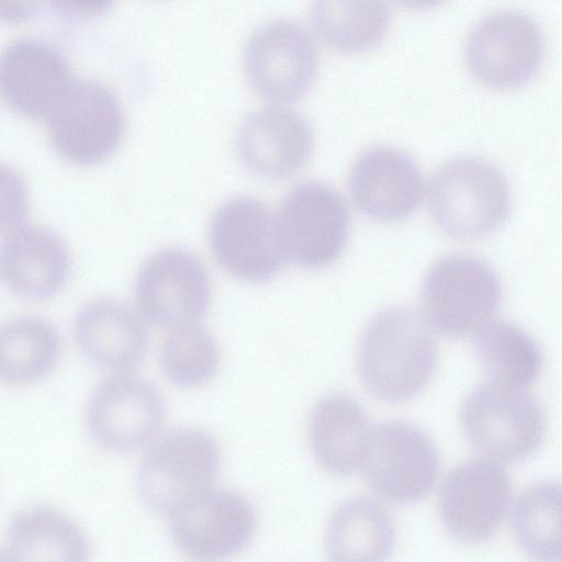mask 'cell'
<instances>
[{"instance_id":"7402d4cb","label":"cell","mask_w":562,"mask_h":562,"mask_svg":"<svg viewBox=\"0 0 562 562\" xmlns=\"http://www.w3.org/2000/svg\"><path fill=\"white\" fill-rule=\"evenodd\" d=\"M87 538L66 514L48 506L15 512L9 522L4 561H85Z\"/></svg>"},{"instance_id":"603a6c76","label":"cell","mask_w":562,"mask_h":562,"mask_svg":"<svg viewBox=\"0 0 562 562\" xmlns=\"http://www.w3.org/2000/svg\"><path fill=\"white\" fill-rule=\"evenodd\" d=\"M395 532L390 515L375 502L353 498L333 514L326 552L333 561H380L393 550Z\"/></svg>"},{"instance_id":"44dd1931","label":"cell","mask_w":562,"mask_h":562,"mask_svg":"<svg viewBox=\"0 0 562 562\" xmlns=\"http://www.w3.org/2000/svg\"><path fill=\"white\" fill-rule=\"evenodd\" d=\"M372 428L361 405L335 394L314 407L308 435L313 454L328 472L346 476L362 468Z\"/></svg>"},{"instance_id":"ba28073f","label":"cell","mask_w":562,"mask_h":562,"mask_svg":"<svg viewBox=\"0 0 562 562\" xmlns=\"http://www.w3.org/2000/svg\"><path fill=\"white\" fill-rule=\"evenodd\" d=\"M209 241L225 271L250 282L272 278L286 256L278 218L251 198L232 199L214 212Z\"/></svg>"},{"instance_id":"6da1fadb","label":"cell","mask_w":562,"mask_h":562,"mask_svg":"<svg viewBox=\"0 0 562 562\" xmlns=\"http://www.w3.org/2000/svg\"><path fill=\"white\" fill-rule=\"evenodd\" d=\"M437 362L435 340L419 315L393 307L367 325L357 351L360 381L374 397L402 403L429 382Z\"/></svg>"},{"instance_id":"d6986e66","label":"cell","mask_w":562,"mask_h":562,"mask_svg":"<svg viewBox=\"0 0 562 562\" xmlns=\"http://www.w3.org/2000/svg\"><path fill=\"white\" fill-rule=\"evenodd\" d=\"M3 234L0 270L9 289L36 301L57 294L70 272L69 251L60 236L34 225H21Z\"/></svg>"},{"instance_id":"4316f807","label":"cell","mask_w":562,"mask_h":562,"mask_svg":"<svg viewBox=\"0 0 562 562\" xmlns=\"http://www.w3.org/2000/svg\"><path fill=\"white\" fill-rule=\"evenodd\" d=\"M519 547L541 561H562V483L541 482L524 492L512 517Z\"/></svg>"},{"instance_id":"83f0119b","label":"cell","mask_w":562,"mask_h":562,"mask_svg":"<svg viewBox=\"0 0 562 562\" xmlns=\"http://www.w3.org/2000/svg\"><path fill=\"white\" fill-rule=\"evenodd\" d=\"M220 350L213 336L199 324L172 330L159 351V367L173 385L193 387L216 373Z\"/></svg>"},{"instance_id":"277c9868","label":"cell","mask_w":562,"mask_h":562,"mask_svg":"<svg viewBox=\"0 0 562 562\" xmlns=\"http://www.w3.org/2000/svg\"><path fill=\"white\" fill-rule=\"evenodd\" d=\"M501 295L499 280L485 261L469 255L445 256L425 278L424 318L442 336L473 335L493 319Z\"/></svg>"},{"instance_id":"ffe728a7","label":"cell","mask_w":562,"mask_h":562,"mask_svg":"<svg viewBox=\"0 0 562 562\" xmlns=\"http://www.w3.org/2000/svg\"><path fill=\"white\" fill-rule=\"evenodd\" d=\"M74 333L83 356L94 366L126 371L137 367L148 349L143 318L123 302L94 299L78 312Z\"/></svg>"},{"instance_id":"f1b7e54d","label":"cell","mask_w":562,"mask_h":562,"mask_svg":"<svg viewBox=\"0 0 562 562\" xmlns=\"http://www.w3.org/2000/svg\"><path fill=\"white\" fill-rule=\"evenodd\" d=\"M114 0H49L60 14L74 19L95 18L106 12Z\"/></svg>"},{"instance_id":"8992f818","label":"cell","mask_w":562,"mask_h":562,"mask_svg":"<svg viewBox=\"0 0 562 562\" xmlns=\"http://www.w3.org/2000/svg\"><path fill=\"white\" fill-rule=\"evenodd\" d=\"M45 121L55 151L78 166L108 159L125 131L119 99L110 88L93 80L75 79Z\"/></svg>"},{"instance_id":"4dcf8cb0","label":"cell","mask_w":562,"mask_h":562,"mask_svg":"<svg viewBox=\"0 0 562 562\" xmlns=\"http://www.w3.org/2000/svg\"><path fill=\"white\" fill-rule=\"evenodd\" d=\"M400 5L411 10H428L437 7L445 0H394Z\"/></svg>"},{"instance_id":"8fae6325","label":"cell","mask_w":562,"mask_h":562,"mask_svg":"<svg viewBox=\"0 0 562 562\" xmlns=\"http://www.w3.org/2000/svg\"><path fill=\"white\" fill-rule=\"evenodd\" d=\"M142 315L160 328L176 330L196 325L207 313L211 282L204 265L181 248L153 255L136 279Z\"/></svg>"},{"instance_id":"9c48e42d","label":"cell","mask_w":562,"mask_h":562,"mask_svg":"<svg viewBox=\"0 0 562 562\" xmlns=\"http://www.w3.org/2000/svg\"><path fill=\"white\" fill-rule=\"evenodd\" d=\"M361 469L378 496L394 504H412L432 490L439 456L423 430L390 420L372 428Z\"/></svg>"},{"instance_id":"7a4b0ae2","label":"cell","mask_w":562,"mask_h":562,"mask_svg":"<svg viewBox=\"0 0 562 562\" xmlns=\"http://www.w3.org/2000/svg\"><path fill=\"white\" fill-rule=\"evenodd\" d=\"M428 205L449 236L472 240L497 231L510 211L506 178L491 162L472 156L442 165L428 187Z\"/></svg>"},{"instance_id":"4fadbf2b","label":"cell","mask_w":562,"mask_h":562,"mask_svg":"<svg viewBox=\"0 0 562 562\" xmlns=\"http://www.w3.org/2000/svg\"><path fill=\"white\" fill-rule=\"evenodd\" d=\"M277 218L285 255L303 268L325 267L345 247L348 207L327 184L305 182L295 187L283 200Z\"/></svg>"},{"instance_id":"30bf717a","label":"cell","mask_w":562,"mask_h":562,"mask_svg":"<svg viewBox=\"0 0 562 562\" xmlns=\"http://www.w3.org/2000/svg\"><path fill=\"white\" fill-rule=\"evenodd\" d=\"M318 52L311 34L291 21H273L258 29L244 52V70L254 91L266 101L286 104L313 83Z\"/></svg>"},{"instance_id":"5b68a950","label":"cell","mask_w":562,"mask_h":562,"mask_svg":"<svg viewBox=\"0 0 562 562\" xmlns=\"http://www.w3.org/2000/svg\"><path fill=\"white\" fill-rule=\"evenodd\" d=\"M220 465L218 446L205 431L193 428L168 431L151 445L142 460L138 495L151 510L170 515L210 488Z\"/></svg>"},{"instance_id":"ac0fdd59","label":"cell","mask_w":562,"mask_h":562,"mask_svg":"<svg viewBox=\"0 0 562 562\" xmlns=\"http://www.w3.org/2000/svg\"><path fill=\"white\" fill-rule=\"evenodd\" d=\"M357 206L384 222L409 215L420 203L424 182L415 161L392 147H374L362 154L350 175Z\"/></svg>"},{"instance_id":"2e32d148","label":"cell","mask_w":562,"mask_h":562,"mask_svg":"<svg viewBox=\"0 0 562 562\" xmlns=\"http://www.w3.org/2000/svg\"><path fill=\"white\" fill-rule=\"evenodd\" d=\"M74 81L65 56L43 41L18 40L1 55L2 98L26 119L46 120Z\"/></svg>"},{"instance_id":"cb8c5ba5","label":"cell","mask_w":562,"mask_h":562,"mask_svg":"<svg viewBox=\"0 0 562 562\" xmlns=\"http://www.w3.org/2000/svg\"><path fill=\"white\" fill-rule=\"evenodd\" d=\"M386 0H313L311 21L316 34L335 50H368L380 43L390 24Z\"/></svg>"},{"instance_id":"e0dca14e","label":"cell","mask_w":562,"mask_h":562,"mask_svg":"<svg viewBox=\"0 0 562 562\" xmlns=\"http://www.w3.org/2000/svg\"><path fill=\"white\" fill-rule=\"evenodd\" d=\"M313 144L307 121L282 106L249 114L236 137L238 156L245 167L270 179L289 177L300 170L310 159Z\"/></svg>"},{"instance_id":"7c38bea8","label":"cell","mask_w":562,"mask_h":562,"mask_svg":"<svg viewBox=\"0 0 562 562\" xmlns=\"http://www.w3.org/2000/svg\"><path fill=\"white\" fill-rule=\"evenodd\" d=\"M165 414L162 396L150 382L117 374L93 390L85 420L89 436L98 446L126 452L148 443L161 427Z\"/></svg>"},{"instance_id":"9a60e30c","label":"cell","mask_w":562,"mask_h":562,"mask_svg":"<svg viewBox=\"0 0 562 562\" xmlns=\"http://www.w3.org/2000/svg\"><path fill=\"white\" fill-rule=\"evenodd\" d=\"M169 530L184 554L200 560L223 559L250 543L256 515L240 494L210 487L170 514Z\"/></svg>"},{"instance_id":"5bb4252c","label":"cell","mask_w":562,"mask_h":562,"mask_svg":"<svg viewBox=\"0 0 562 562\" xmlns=\"http://www.w3.org/2000/svg\"><path fill=\"white\" fill-rule=\"evenodd\" d=\"M512 487L505 469L490 458L456 467L442 483L439 515L448 533L462 543L487 541L502 522Z\"/></svg>"},{"instance_id":"484cf974","label":"cell","mask_w":562,"mask_h":562,"mask_svg":"<svg viewBox=\"0 0 562 562\" xmlns=\"http://www.w3.org/2000/svg\"><path fill=\"white\" fill-rule=\"evenodd\" d=\"M60 353V337L47 321L20 316L0 331V379L7 384H27L46 376Z\"/></svg>"},{"instance_id":"d4e9b609","label":"cell","mask_w":562,"mask_h":562,"mask_svg":"<svg viewBox=\"0 0 562 562\" xmlns=\"http://www.w3.org/2000/svg\"><path fill=\"white\" fill-rule=\"evenodd\" d=\"M474 351L492 381L526 387L540 375L543 353L520 327L491 319L473 334Z\"/></svg>"},{"instance_id":"f546056e","label":"cell","mask_w":562,"mask_h":562,"mask_svg":"<svg viewBox=\"0 0 562 562\" xmlns=\"http://www.w3.org/2000/svg\"><path fill=\"white\" fill-rule=\"evenodd\" d=\"M41 0H1V20L13 24L32 19L38 8Z\"/></svg>"},{"instance_id":"52a82bcc","label":"cell","mask_w":562,"mask_h":562,"mask_svg":"<svg viewBox=\"0 0 562 562\" xmlns=\"http://www.w3.org/2000/svg\"><path fill=\"white\" fill-rule=\"evenodd\" d=\"M544 53L537 23L521 12L504 10L482 19L468 36L465 65L481 85L516 89L538 72Z\"/></svg>"},{"instance_id":"3957f363","label":"cell","mask_w":562,"mask_h":562,"mask_svg":"<svg viewBox=\"0 0 562 562\" xmlns=\"http://www.w3.org/2000/svg\"><path fill=\"white\" fill-rule=\"evenodd\" d=\"M461 425L468 440L487 458L518 462L541 446L546 416L541 404L525 387L491 381L468 394Z\"/></svg>"}]
</instances>
